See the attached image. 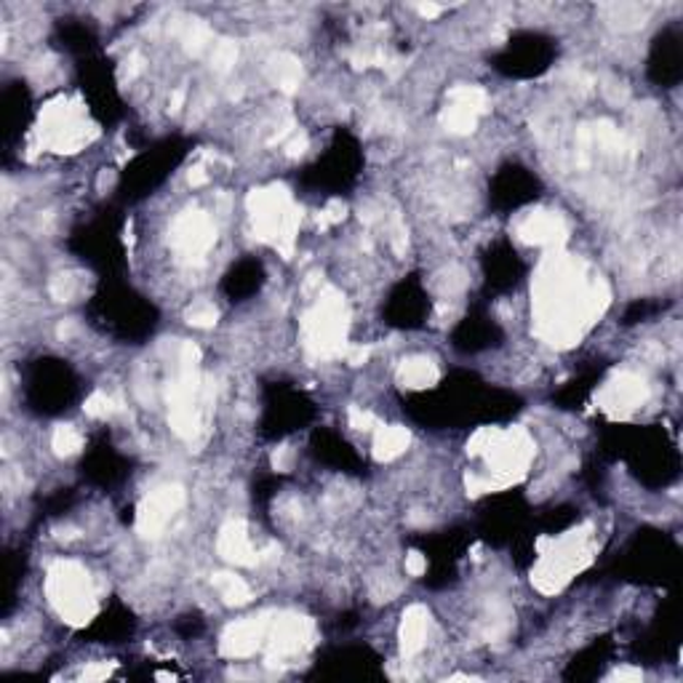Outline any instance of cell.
Returning <instances> with one entry per match:
<instances>
[{
	"mask_svg": "<svg viewBox=\"0 0 683 683\" xmlns=\"http://www.w3.org/2000/svg\"><path fill=\"white\" fill-rule=\"evenodd\" d=\"M649 73L659 86H675L681 80V38L675 29H665L651 46Z\"/></svg>",
	"mask_w": 683,
	"mask_h": 683,
	"instance_id": "cell-3",
	"label": "cell"
},
{
	"mask_svg": "<svg viewBox=\"0 0 683 683\" xmlns=\"http://www.w3.org/2000/svg\"><path fill=\"white\" fill-rule=\"evenodd\" d=\"M552 46L550 40L537 33H521L510 40L505 54L499 57L497 67L502 73L516 75V78H532V75L545 73L550 67Z\"/></svg>",
	"mask_w": 683,
	"mask_h": 683,
	"instance_id": "cell-1",
	"label": "cell"
},
{
	"mask_svg": "<svg viewBox=\"0 0 683 683\" xmlns=\"http://www.w3.org/2000/svg\"><path fill=\"white\" fill-rule=\"evenodd\" d=\"M534 190H537V179H534V174H529L526 169L508 166L494 176L492 198H494V203L502 206V209H518V206L529 203V200L537 196Z\"/></svg>",
	"mask_w": 683,
	"mask_h": 683,
	"instance_id": "cell-2",
	"label": "cell"
},
{
	"mask_svg": "<svg viewBox=\"0 0 683 683\" xmlns=\"http://www.w3.org/2000/svg\"><path fill=\"white\" fill-rule=\"evenodd\" d=\"M262 286V264L254 262V259H246V262L235 264L233 273L225 278V291L235 299H246L251 294L259 291Z\"/></svg>",
	"mask_w": 683,
	"mask_h": 683,
	"instance_id": "cell-4",
	"label": "cell"
}]
</instances>
